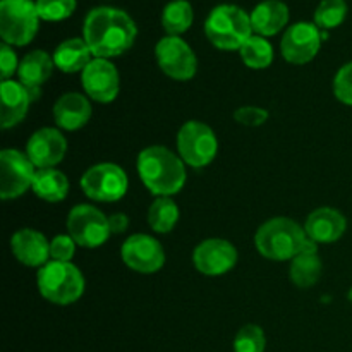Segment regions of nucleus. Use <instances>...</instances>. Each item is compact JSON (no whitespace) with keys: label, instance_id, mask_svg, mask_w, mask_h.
<instances>
[{"label":"nucleus","instance_id":"19","mask_svg":"<svg viewBox=\"0 0 352 352\" xmlns=\"http://www.w3.org/2000/svg\"><path fill=\"white\" fill-rule=\"evenodd\" d=\"M54 57L43 50H33L21 60L17 76L19 82L28 89L31 100H38L41 95V86L48 81L54 71Z\"/></svg>","mask_w":352,"mask_h":352},{"label":"nucleus","instance_id":"12","mask_svg":"<svg viewBox=\"0 0 352 352\" xmlns=\"http://www.w3.org/2000/svg\"><path fill=\"white\" fill-rule=\"evenodd\" d=\"M322 31L316 24L296 23L285 31L282 38L280 50L282 55L291 64H308L322 47Z\"/></svg>","mask_w":352,"mask_h":352},{"label":"nucleus","instance_id":"7","mask_svg":"<svg viewBox=\"0 0 352 352\" xmlns=\"http://www.w3.org/2000/svg\"><path fill=\"white\" fill-rule=\"evenodd\" d=\"M177 150L184 164L201 168L212 164L217 157L219 141L212 127L199 120H189L177 133Z\"/></svg>","mask_w":352,"mask_h":352},{"label":"nucleus","instance_id":"31","mask_svg":"<svg viewBox=\"0 0 352 352\" xmlns=\"http://www.w3.org/2000/svg\"><path fill=\"white\" fill-rule=\"evenodd\" d=\"M36 10L43 21H64L76 10V0H36Z\"/></svg>","mask_w":352,"mask_h":352},{"label":"nucleus","instance_id":"9","mask_svg":"<svg viewBox=\"0 0 352 352\" xmlns=\"http://www.w3.org/2000/svg\"><path fill=\"white\" fill-rule=\"evenodd\" d=\"M127 186L126 172L116 164H98L88 168L81 177L82 191L95 201H117L127 192Z\"/></svg>","mask_w":352,"mask_h":352},{"label":"nucleus","instance_id":"34","mask_svg":"<svg viewBox=\"0 0 352 352\" xmlns=\"http://www.w3.org/2000/svg\"><path fill=\"white\" fill-rule=\"evenodd\" d=\"M234 119L236 122H239L241 126H248V127H258L263 126L265 122L268 120V112L265 109H260V107H239V109L234 112Z\"/></svg>","mask_w":352,"mask_h":352},{"label":"nucleus","instance_id":"14","mask_svg":"<svg viewBox=\"0 0 352 352\" xmlns=\"http://www.w3.org/2000/svg\"><path fill=\"white\" fill-rule=\"evenodd\" d=\"M86 95L98 103H110L119 95V72L109 58H93L81 76Z\"/></svg>","mask_w":352,"mask_h":352},{"label":"nucleus","instance_id":"23","mask_svg":"<svg viewBox=\"0 0 352 352\" xmlns=\"http://www.w3.org/2000/svg\"><path fill=\"white\" fill-rule=\"evenodd\" d=\"M91 55L93 54L85 38H69L55 48L54 64L55 67L60 69L62 72H67V74L79 71L82 72L93 60Z\"/></svg>","mask_w":352,"mask_h":352},{"label":"nucleus","instance_id":"21","mask_svg":"<svg viewBox=\"0 0 352 352\" xmlns=\"http://www.w3.org/2000/svg\"><path fill=\"white\" fill-rule=\"evenodd\" d=\"M2 109H0V124L3 129L17 126L26 117L30 103L33 102L28 89L19 81H2Z\"/></svg>","mask_w":352,"mask_h":352},{"label":"nucleus","instance_id":"2","mask_svg":"<svg viewBox=\"0 0 352 352\" xmlns=\"http://www.w3.org/2000/svg\"><path fill=\"white\" fill-rule=\"evenodd\" d=\"M138 172L148 191L158 198H170L186 184L184 162L165 146L144 148L138 157Z\"/></svg>","mask_w":352,"mask_h":352},{"label":"nucleus","instance_id":"6","mask_svg":"<svg viewBox=\"0 0 352 352\" xmlns=\"http://www.w3.org/2000/svg\"><path fill=\"white\" fill-rule=\"evenodd\" d=\"M40 14L33 0H2L0 2V36L3 43L24 47L38 33Z\"/></svg>","mask_w":352,"mask_h":352},{"label":"nucleus","instance_id":"28","mask_svg":"<svg viewBox=\"0 0 352 352\" xmlns=\"http://www.w3.org/2000/svg\"><path fill=\"white\" fill-rule=\"evenodd\" d=\"M241 58L251 69H267L274 62V48L263 36H251L241 47Z\"/></svg>","mask_w":352,"mask_h":352},{"label":"nucleus","instance_id":"22","mask_svg":"<svg viewBox=\"0 0 352 352\" xmlns=\"http://www.w3.org/2000/svg\"><path fill=\"white\" fill-rule=\"evenodd\" d=\"M289 23V7L282 0H265L251 12V26L258 36H274Z\"/></svg>","mask_w":352,"mask_h":352},{"label":"nucleus","instance_id":"36","mask_svg":"<svg viewBox=\"0 0 352 352\" xmlns=\"http://www.w3.org/2000/svg\"><path fill=\"white\" fill-rule=\"evenodd\" d=\"M109 226L112 234H122L127 229V226H129V220H127V215H124V213H113V215L109 217Z\"/></svg>","mask_w":352,"mask_h":352},{"label":"nucleus","instance_id":"25","mask_svg":"<svg viewBox=\"0 0 352 352\" xmlns=\"http://www.w3.org/2000/svg\"><path fill=\"white\" fill-rule=\"evenodd\" d=\"M31 189L38 198L48 203H57L67 196L69 181L64 172L57 170V168H40L36 170Z\"/></svg>","mask_w":352,"mask_h":352},{"label":"nucleus","instance_id":"26","mask_svg":"<svg viewBox=\"0 0 352 352\" xmlns=\"http://www.w3.org/2000/svg\"><path fill=\"white\" fill-rule=\"evenodd\" d=\"M195 12L188 0H172L162 12V26L168 36H179L191 28Z\"/></svg>","mask_w":352,"mask_h":352},{"label":"nucleus","instance_id":"32","mask_svg":"<svg viewBox=\"0 0 352 352\" xmlns=\"http://www.w3.org/2000/svg\"><path fill=\"white\" fill-rule=\"evenodd\" d=\"M333 93L337 100L346 105H352V62L342 65L333 79Z\"/></svg>","mask_w":352,"mask_h":352},{"label":"nucleus","instance_id":"16","mask_svg":"<svg viewBox=\"0 0 352 352\" xmlns=\"http://www.w3.org/2000/svg\"><path fill=\"white\" fill-rule=\"evenodd\" d=\"M65 151H67V141H65L64 134L54 127L38 129L30 138L26 146V155L38 170L55 168V165L64 160Z\"/></svg>","mask_w":352,"mask_h":352},{"label":"nucleus","instance_id":"5","mask_svg":"<svg viewBox=\"0 0 352 352\" xmlns=\"http://www.w3.org/2000/svg\"><path fill=\"white\" fill-rule=\"evenodd\" d=\"M38 291L47 301L67 306L78 301L85 292V277L79 268L64 261H48L38 270Z\"/></svg>","mask_w":352,"mask_h":352},{"label":"nucleus","instance_id":"17","mask_svg":"<svg viewBox=\"0 0 352 352\" xmlns=\"http://www.w3.org/2000/svg\"><path fill=\"white\" fill-rule=\"evenodd\" d=\"M347 229V220L339 210L329 208H316L315 212L309 213L306 219L305 230L306 236L313 243H336L344 236Z\"/></svg>","mask_w":352,"mask_h":352},{"label":"nucleus","instance_id":"1","mask_svg":"<svg viewBox=\"0 0 352 352\" xmlns=\"http://www.w3.org/2000/svg\"><path fill=\"white\" fill-rule=\"evenodd\" d=\"M138 28L129 14L113 7L89 10L82 26V38L95 58L119 57L133 47Z\"/></svg>","mask_w":352,"mask_h":352},{"label":"nucleus","instance_id":"20","mask_svg":"<svg viewBox=\"0 0 352 352\" xmlns=\"http://www.w3.org/2000/svg\"><path fill=\"white\" fill-rule=\"evenodd\" d=\"M54 119L65 131H78L91 119V105L81 93H65L55 102Z\"/></svg>","mask_w":352,"mask_h":352},{"label":"nucleus","instance_id":"4","mask_svg":"<svg viewBox=\"0 0 352 352\" xmlns=\"http://www.w3.org/2000/svg\"><path fill=\"white\" fill-rule=\"evenodd\" d=\"M205 33L213 47L220 50H241V47L253 36L251 16L237 6H217L206 19Z\"/></svg>","mask_w":352,"mask_h":352},{"label":"nucleus","instance_id":"30","mask_svg":"<svg viewBox=\"0 0 352 352\" xmlns=\"http://www.w3.org/2000/svg\"><path fill=\"white\" fill-rule=\"evenodd\" d=\"M265 332L258 325H244L234 339V352H263Z\"/></svg>","mask_w":352,"mask_h":352},{"label":"nucleus","instance_id":"33","mask_svg":"<svg viewBox=\"0 0 352 352\" xmlns=\"http://www.w3.org/2000/svg\"><path fill=\"white\" fill-rule=\"evenodd\" d=\"M76 241L71 236H55L50 241V258L54 261H64V263H71L72 256L76 253Z\"/></svg>","mask_w":352,"mask_h":352},{"label":"nucleus","instance_id":"24","mask_svg":"<svg viewBox=\"0 0 352 352\" xmlns=\"http://www.w3.org/2000/svg\"><path fill=\"white\" fill-rule=\"evenodd\" d=\"M323 272L322 260H320L318 253H316V243L309 239V244L302 253L292 260L291 263V280L294 282L298 287L309 289L320 280Z\"/></svg>","mask_w":352,"mask_h":352},{"label":"nucleus","instance_id":"10","mask_svg":"<svg viewBox=\"0 0 352 352\" xmlns=\"http://www.w3.org/2000/svg\"><path fill=\"white\" fill-rule=\"evenodd\" d=\"M33 162L26 153L19 150H3L0 153V195L3 199L19 198L33 186L34 170Z\"/></svg>","mask_w":352,"mask_h":352},{"label":"nucleus","instance_id":"18","mask_svg":"<svg viewBox=\"0 0 352 352\" xmlns=\"http://www.w3.org/2000/svg\"><path fill=\"white\" fill-rule=\"evenodd\" d=\"M10 250L26 267H45L50 258V243L34 229H21L10 239Z\"/></svg>","mask_w":352,"mask_h":352},{"label":"nucleus","instance_id":"15","mask_svg":"<svg viewBox=\"0 0 352 352\" xmlns=\"http://www.w3.org/2000/svg\"><path fill=\"white\" fill-rule=\"evenodd\" d=\"M192 263L199 274L219 277L236 267L237 250L226 239H206L196 246Z\"/></svg>","mask_w":352,"mask_h":352},{"label":"nucleus","instance_id":"3","mask_svg":"<svg viewBox=\"0 0 352 352\" xmlns=\"http://www.w3.org/2000/svg\"><path fill=\"white\" fill-rule=\"evenodd\" d=\"M254 244L258 253L267 260L285 261L302 253L309 244V237L298 222L287 217H275L256 230Z\"/></svg>","mask_w":352,"mask_h":352},{"label":"nucleus","instance_id":"29","mask_svg":"<svg viewBox=\"0 0 352 352\" xmlns=\"http://www.w3.org/2000/svg\"><path fill=\"white\" fill-rule=\"evenodd\" d=\"M346 16V0H322L315 10V24L322 30H333L344 23Z\"/></svg>","mask_w":352,"mask_h":352},{"label":"nucleus","instance_id":"13","mask_svg":"<svg viewBox=\"0 0 352 352\" xmlns=\"http://www.w3.org/2000/svg\"><path fill=\"white\" fill-rule=\"evenodd\" d=\"M122 261L140 274H155L165 265L162 244L146 234H134L120 248Z\"/></svg>","mask_w":352,"mask_h":352},{"label":"nucleus","instance_id":"35","mask_svg":"<svg viewBox=\"0 0 352 352\" xmlns=\"http://www.w3.org/2000/svg\"><path fill=\"white\" fill-rule=\"evenodd\" d=\"M17 69H19V64H17L16 54L10 48V45L2 43V47H0V72H2V81H9V78Z\"/></svg>","mask_w":352,"mask_h":352},{"label":"nucleus","instance_id":"27","mask_svg":"<svg viewBox=\"0 0 352 352\" xmlns=\"http://www.w3.org/2000/svg\"><path fill=\"white\" fill-rule=\"evenodd\" d=\"M179 222V208L168 196H160L148 210V223L155 232H170Z\"/></svg>","mask_w":352,"mask_h":352},{"label":"nucleus","instance_id":"11","mask_svg":"<svg viewBox=\"0 0 352 352\" xmlns=\"http://www.w3.org/2000/svg\"><path fill=\"white\" fill-rule=\"evenodd\" d=\"M158 65L168 78L175 81H188L196 74L198 60L192 48L179 36L162 38L155 48Z\"/></svg>","mask_w":352,"mask_h":352},{"label":"nucleus","instance_id":"8","mask_svg":"<svg viewBox=\"0 0 352 352\" xmlns=\"http://www.w3.org/2000/svg\"><path fill=\"white\" fill-rule=\"evenodd\" d=\"M67 232L78 246L100 248L110 237L109 217L91 205H76L67 215Z\"/></svg>","mask_w":352,"mask_h":352},{"label":"nucleus","instance_id":"37","mask_svg":"<svg viewBox=\"0 0 352 352\" xmlns=\"http://www.w3.org/2000/svg\"><path fill=\"white\" fill-rule=\"evenodd\" d=\"M349 301L352 302V289H351V291H349Z\"/></svg>","mask_w":352,"mask_h":352}]
</instances>
